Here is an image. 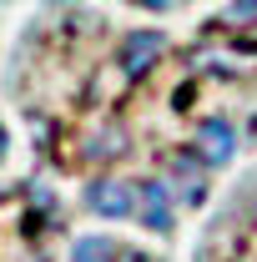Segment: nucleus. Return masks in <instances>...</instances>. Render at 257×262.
<instances>
[{
	"instance_id": "nucleus-9",
	"label": "nucleus",
	"mask_w": 257,
	"mask_h": 262,
	"mask_svg": "<svg viewBox=\"0 0 257 262\" xmlns=\"http://www.w3.org/2000/svg\"><path fill=\"white\" fill-rule=\"evenodd\" d=\"M242 202L252 207V222H257V177H252V182H247V187H242Z\"/></svg>"
},
{
	"instance_id": "nucleus-3",
	"label": "nucleus",
	"mask_w": 257,
	"mask_h": 262,
	"mask_svg": "<svg viewBox=\"0 0 257 262\" xmlns=\"http://www.w3.org/2000/svg\"><path fill=\"white\" fill-rule=\"evenodd\" d=\"M86 207L106 217V222H121V217H136V187L131 182H116V177H106L96 182L91 192H86Z\"/></svg>"
},
{
	"instance_id": "nucleus-5",
	"label": "nucleus",
	"mask_w": 257,
	"mask_h": 262,
	"mask_svg": "<svg viewBox=\"0 0 257 262\" xmlns=\"http://www.w3.org/2000/svg\"><path fill=\"white\" fill-rule=\"evenodd\" d=\"M172 177H177V187L187 202H202V177H207V162L202 157H177L172 162Z\"/></svg>"
},
{
	"instance_id": "nucleus-6",
	"label": "nucleus",
	"mask_w": 257,
	"mask_h": 262,
	"mask_svg": "<svg viewBox=\"0 0 257 262\" xmlns=\"http://www.w3.org/2000/svg\"><path fill=\"white\" fill-rule=\"evenodd\" d=\"M71 262H116V242H106V237H76L71 242Z\"/></svg>"
},
{
	"instance_id": "nucleus-10",
	"label": "nucleus",
	"mask_w": 257,
	"mask_h": 262,
	"mask_svg": "<svg viewBox=\"0 0 257 262\" xmlns=\"http://www.w3.org/2000/svg\"><path fill=\"white\" fill-rule=\"evenodd\" d=\"M5 151H10V136H5V126H0V162H5Z\"/></svg>"
},
{
	"instance_id": "nucleus-7",
	"label": "nucleus",
	"mask_w": 257,
	"mask_h": 262,
	"mask_svg": "<svg viewBox=\"0 0 257 262\" xmlns=\"http://www.w3.org/2000/svg\"><path fill=\"white\" fill-rule=\"evenodd\" d=\"M257 15V0H232V5H227V20H232V26H242V20H252Z\"/></svg>"
},
{
	"instance_id": "nucleus-8",
	"label": "nucleus",
	"mask_w": 257,
	"mask_h": 262,
	"mask_svg": "<svg viewBox=\"0 0 257 262\" xmlns=\"http://www.w3.org/2000/svg\"><path fill=\"white\" fill-rule=\"evenodd\" d=\"M141 10H177V5H187V0H136Z\"/></svg>"
},
{
	"instance_id": "nucleus-2",
	"label": "nucleus",
	"mask_w": 257,
	"mask_h": 262,
	"mask_svg": "<svg viewBox=\"0 0 257 262\" xmlns=\"http://www.w3.org/2000/svg\"><path fill=\"white\" fill-rule=\"evenodd\" d=\"M192 151L207 166H227V162H232V151H237V131H232V121H227V116H207V121H197Z\"/></svg>"
},
{
	"instance_id": "nucleus-4",
	"label": "nucleus",
	"mask_w": 257,
	"mask_h": 262,
	"mask_svg": "<svg viewBox=\"0 0 257 262\" xmlns=\"http://www.w3.org/2000/svg\"><path fill=\"white\" fill-rule=\"evenodd\" d=\"M136 217L146 232H172V187L166 182H141L136 187Z\"/></svg>"
},
{
	"instance_id": "nucleus-1",
	"label": "nucleus",
	"mask_w": 257,
	"mask_h": 262,
	"mask_svg": "<svg viewBox=\"0 0 257 262\" xmlns=\"http://www.w3.org/2000/svg\"><path fill=\"white\" fill-rule=\"evenodd\" d=\"M161 56H166V31H152V26H146V31H126V35H121L116 66H121V76L136 81V76H146Z\"/></svg>"
}]
</instances>
